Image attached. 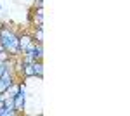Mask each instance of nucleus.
I'll return each mask as SVG.
<instances>
[{
  "instance_id": "6e6552de",
  "label": "nucleus",
  "mask_w": 130,
  "mask_h": 116,
  "mask_svg": "<svg viewBox=\"0 0 130 116\" xmlns=\"http://www.w3.org/2000/svg\"><path fill=\"white\" fill-rule=\"evenodd\" d=\"M31 37H33V40L37 43H43V26H37Z\"/></svg>"
},
{
  "instance_id": "f8f14e48",
  "label": "nucleus",
  "mask_w": 130,
  "mask_h": 116,
  "mask_svg": "<svg viewBox=\"0 0 130 116\" xmlns=\"http://www.w3.org/2000/svg\"><path fill=\"white\" fill-rule=\"evenodd\" d=\"M43 7V0H35V9H42Z\"/></svg>"
},
{
  "instance_id": "39448f33",
  "label": "nucleus",
  "mask_w": 130,
  "mask_h": 116,
  "mask_svg": "<svg viewBox=\"0 0 130 116\" xmlns=\"http://www.w3.org/2000/svg\"><path fill=\"white\" fill-rule=\"evenodd\" d=\"M31 66H33V73H35V76L43 78V61H33Z\"/></svg>"
},
{
  "instance_id": "9b49d317",
  "label": "nucleus",
  "mask_w": 130,
  "mask_h": 116,
  "mask_svg": "<svg viewBox=\"0 0 130 116\" xmlns=\"http://www.w3.org/2000/svg\"><path fill=\"white\" fill-rule=\"evenodd\" d=\"M10 56H9V52H5V50H2L0 52V62H5V61H9Z\"/></svg>"
},
{
  "instance_id": "1a4fd4ad",
  "label": "nucleus",
  "mask_w": 130,
  "mask_h": 116,
  "mask_svg": "<svg viewBox=\"0 0 130 116\" xmlns=\"http://www.w3.org/2000/svg\"><path fill=\"white\" fill-rule=\"evenodd\" d=\"M14 114H18L14 109H7L5 106H0V116H14Z\"/></svg>"
},
{
  "instance_id": "ddd939ff",
  "label": "nucleus",
  "mask_w": 130,
  "mask_h": 116,
  "mask_svg": "<svg viewBox=\"0 0 130 116\" xmlns=\"http://www.w3.org/2000/svg\"><path fill=\"white\" fill-rule=\"evenodd\" d=\"M5 90H7V85H5L4 81H0V94H2V92H5Z\"/></svg>"
},
{
  "instance_id": "423d86ee",
  "label": "nucleus",
  "mask_w": 130,
  "mask_h": 116,
  "mask_svg": "<svg viewBox=\"0 0 130 116\" xmlns=\"http://www.w3.org/2000/svg\"><path fill=\"white\" fill-rule=\"evenodd\" d=\"M19 88H21V81H16V80H14V81L10 83L9 87H7L5 94H7L9 97H14L16 94H18V92H19Z\"/></svg>"
},
{
  "instance_id": "4468645a",
  "label": "nucleus",
  "mask_w": 130,
  "mask_h": 116,
  "mask_svg": "<svg viewBox=\"0 0 130 116\" xmlns=\"http://www.w3.org/2000/svg\"><path fill=\"white\" fill-rule=\"evenodd\" d=\"M2 50H4V45H2V43H0V52H2Z\"/></svg>"
},
{
  "instance_id": "9d476101",
  "label": "nucleus",
  "mask_w": 130,
  "mask_h": 116,
  "mask_svg": "<svg viewBox=\"0 0 130 116\" xmlns=\"http://www.w3.org/2000/svg\"><path fill=\"white\" fill-rule=\"evenodd\" d=\"M4 106L7 107V109H14V111H16V107H14V97H5V101H4ZM16 113H18V111H16Z\"/></svg>"
},
{
  "instance_id": "20e7f679",
  "label": "nucleus",
  "mask_w": 130,
  "mask_h": 116,
  "mask_svg": "<svg viewBox=\"0 0 130 116\" xmlns=\"http://www.w3.org/2000/svg\"><path fill=\"white\" fill-rule=\"evenodd\" d=\"M33 26H43V7L42 9H35L33 12Z\"/></svg>"
},
{
  "instance_id": "2eb2a0df",
  "label": "nucleus",
  "mask_w": 130,
  "mask_h": 116,
  "mask_svg": "<svg viewBox=\"0 0 130 116\" xmlns=\"http://www.w3.org/2000/svg\"><path fill=\"white\" fill-rule=\"evenodd\" d=\"M0 28H2V21H0Z\"/></svg>"
},
{
  "instance_id": "7ed1b4c3",
  "label": "nucleus",
  "mask_w": 130,
  "mask_h": 116,
  "mask_svg": "<svg viewBox=\"0 0 130 116\" xmlns=\"http://www.w3.org/2000/svg\"><path fill=\"white\" fill-rule=\"evenodd\" d=\"M31 45H35V40H33V37H31L30 33H23V35H19V52L21 54L26 52Z\"/></svg>"
},
{
  "instance_id": "dca6fc26",
  "label": "nucleus",
  "mask_w": 130,
  "mask_h": 116,
  "mask_svg": "<svg viewBox=\"0 0 130 116\" xmlns=\"http://www.w3.org/2000/svg\"><path fill=\"white\" fill-rule=\"evenodd\" d=\"M0 10H2V5H0Z\"/></svg>"
},
{
  "instance_id": "0eeeda50",
  "label": "nucleus",
  "mask_w": 130,
  "mask_h": 116,
  "mask_svg": "<svg viewBox=\"0 0 130 116\" xmlns=\"http://www.w3.org/2000/svg\"><path fill=\"white\" fill-rule=\"evenodd\" d=\"M33 57H35V61H43V43H35Z\"/></svg>"
},
{
  "instance_id": "f03ea898",
  "label": "nucleus",
  "mask_w": 130,
  "mask_h": 116,
  "mask_svg": "<svg viewBox=\"0 0 130 116\" xmlns=\"http://www.w3.org/2000/svg\"><path fill=\"white\" fill-rule=\"evenodd\" d=\"M24 106H26V88H24V85H23V83H21L19 92L14 95V107H16L18 114H19V113H23Z\"/></svg>"
},
{
  "instance_id": "f257e3e1",
  "label": "nucleus",
  "mask_w": 130,
  "mask_h": 116,
  "mask_svg": "<svg viewBox=\"0 0 130 116\" xmlns=\"http://www.w3.org/2000/svg\"><path fill=\"white\" fill-rule=\"evenodd\" d=\"M0 43L4 45V50L9 52L10 57H18L21 56L19 52V35L9 26H4L0 28Z\"/></svg>"
}]
</instances>
